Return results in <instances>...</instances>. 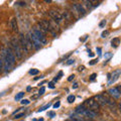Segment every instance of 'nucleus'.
<instances>
[{"mask_svg": "<svg viewBox=\"0 0 121 121\" xmlns=\"http://www.w3.org/2000/svg\"><path fill=\"white\" fill-rule=\"evenodd\" d=\"M10 44H11V48L13 50V54L14 56H16V58L18 60L22 59V56H23V51L21 48V45L19 43V40H18L16 37H12L10 41Z\"/></svg>", "mask_w": 121, "mask_h": 121, "instance_id": "f257e3e1", "label": "nucleus"}, {"mask_svg": "<svg viewBox=\"0 0 121 121\" xmlns=\"http://www.w3.org/2000/svg\"><path fill=\"white\" fill-rule=\"evenodd\" d=\"M0 56H1L2 60H3V69H4V71L5 72L10 71L11 69H12V67H13V64L11 63L9 60V59L6 56V55H5V48H3V50H2V52L0 54Z\"/></svg>", "mask_w": 121, "mask_h": 121, "instance_id": "f03ea898", "label": "nucleus"}, {"mask_svg": "<svg viewBox=\"0 0 121 121\" xmlns=\"http://www.w3.org/2000/svg\"><path fill=\"white\" fill-rule=\"evenodd\" d=\"M32 33L36 36V39L39 40V43L41 44H47L48 43V39H47V37H45V35L41 32L36 26H35V27L32 28Z\"/></svg>", "mask_w": 121, "mask_h": 121, "instance_id": "7ed1b4c3", "label": "nucleus"}, {"mask_svg": "<svg viewBox=\"0 0 121 121\" xmlns=\"http://www.w3.org/2000/svg\"><path fill=\"white\" fill-rule=\"evenodd\" d=\"M48 14L51 15L52 20H55L56 23L60 24V23H62L63 22V17H62V15H60V12L56 11V9H51L50 11H48Z\"/></svg>", "mask_w": 121, "mask_h": 121, "instance_id": "20e7f679", "label": "nucleus"}, {"mask_svg": "<svg viewBox=\"0 0 121 121\" xmlns=\"http://www.w3.org/2000/svg\"><path fill=\"white\" fill-rule=\"evenodd\" d=\"M84 106H87V109H91V110H94V111L99 108V104L95 101L94 98H90V99L86 100L84 103Z\"/></svg>", "mask_w": 121, "mask_h": 121, "instance_id": "39448f33", "label": "nucleus"}, {"mask_svg": "<svg viewBox=\"0 0 121 121\" xmlns=\"http://www.w3.org/2000/svg\"><path fill=\"white\" fill-rule=\"evenodd\" d=\"M28 35H29V36H30V39H31V43H32L33 48H35V50H39V48H41V43H39V40L36 39V36L33 35L32 31L28 32Z\"/></svg>", "mask_w": 121, "mask_h": 121, "instance_id": "423d86ee", "label": "nucleus"}, {"mask_svg": "<svg viewBox=\"0 0 121 121\" xmlns=\"http://www.w3.org/2000/svg\"><path fill=\"white\" fill-rule=\"evenodd\" d=\"M5 55H6V56L9 59V60L11 63L13 64H15V60H16V58H15V56H14V54H13V51L11 50L10 48H5Z\"/></svg>", "mask_w": 121, "mask_h": 121, "instance_id": "0eeeda50", "label": "nucleus"}, {"mask_svg": "<svg viewBox=\"0 0 121 121\" xmlns=\"http://www.w3.org/2000/svg\"><path fill=\"white\" fill-rule=\"evenodd\" d=\"M94 99H95V101L97 102L98 104H99V106H105L107 105V101H106V97L104 96V94L102 95V94H100V95H97L94 97Z\"/></svg>", "mask_w": 121, "mask_h": 121, "instance_id": "6e6552de", "label": "nucleus"}, {"mask_svg": "<svg viewBox=\"0 0 121 121\" xmlns=\"http://www.w3.org/2000/svg\"><path fill=\"white\" fill-rule=\"evenodd\" d=\"M19 43L21 45L22 51H24L25 52H28L27 48H26V37L22 35V33H20V35H19Z\"/></svg>", "mask_w": 121, "mask_h": 121, "instance_id": "1a4fd4ad", "label": "nucleus"}, {"mask_svg": "<svg viewBox=\"0 0 121 121\" xmlns=\"http://www.w3.org/2000/svg\"><path fill=\"white\" fill-rule=\"evenodd\" d=\"M84 116H87L88 118H91V119H94V118H96L97 113H96V111L86 108V110H85V112H84Z\"/></svg>", "mask_w": 121, "mask_h": 121, "instance_id": "9d476101", "label": "nucleus"}, {"mask_svg": "<svg viewBox=\"0 0 121 121\" xmlns=\"http://www.w3.org/2000/svg\"><path fill=\"white\" fill-rule=\"evenodd\" d=\"M108 93L110 94L112 97H114V98H119L120 95H121V93H120V91L118 90V88H111V89H109Z\"/></svg>", "mask_w": 121, "mask_h": 121, "instance_id": "9b49d317", "label": "nucleus"}, {"mask_svg": "<svg viewBox=\"0 0 121 121\" xmlns=\"http://www.w3.org/2000/svg\"><path fill=\"white\" fill-rule=\"evenodd\" d=\"M60 15H62L63 19L65 18V20H67V21H72V19H73V15H72V13L70 12V11L64 10L63 12L60 13Z\"/></svg>", "mask_w": 121, "mask_h": 121, "instance_id": "f8f14e48", "label": "nucleus"}, {"mask_svg": "<svg viewBox=\"0 0 121 121\" xmlns=\"http://www.w3.org/2000/svg\"><path fill=\"white\" fill-rule=\"evenodd\" d=\"M10 26H11V29H12V31H14V32H17L18 31V24H17L16 18H12V19L10 20Z\"/></svg>", "mask_w": 121, "mask_h": 121, "instance_id": "ddd939ff", "label": "nucleus"}, {"mask_svg": "<svg viewBox=\"0 0 121 121\" xmlns=\"http://www.w3.org/2000/svg\"><path fill=\"white\" fill-rule=\"evenodd\" d=\"M75 5H76V7H77L78 12H79V14H80V16L83 17L86 14V10L84 9V7H83L82 4H80V3H75Z\"/></svg>", "mask_w": 121, "mask_h": 121, "instance_id": "4468645a", "label": "nucleus"}, {"mask_svg": "<svg viewBox=\"0 0 121 121\" xmlns=\"http://www.w3.org/2000/svg\"><path fill=\"white\" fill-rule=\"evenodd\" d=\"M119 74H120V71H115L114 73L112 74V79L111 80H109V82H108V84L109 85H111V84H113L117 79H118V77H119Z\"/></svg>", "mask_w": 121, "mask_h": 121, "instance_id": "2eb2a0df", "label": "nucleus"}, {"mask_svg": "<svg viewBox=\"0 0 121 121\" xmlns=\"http://www.w3.org/2000/svg\"><path fill=\"white\" fill-rule=\"evenodd\" d=\"M94 1H83V4H82V6L84 7V9L87 11L88 9H91V8H93L94 7V5L92 4Z\"/></svg>", "mask_w": 121, "mask_h": 121, "instance_id": "dca6fc26", "label": "nucleus"}, {"mask_svg": "<svg viewBox=\"0 0 121 121\" xmlns=\"http://www.w3.org/2000/svg\"><path fill=\"white\" fill-rule=\"evenodd\" d=\"M70 120L71 121H85L84 117H82L81 115H76V114L70 115Z\"/></svg>", "mask_w": 121, "mask_h": 121, "instance_id": "f3484780", "label": "nucleus"}, {"mask_svg": "<svg viewBox=\"0 0 121 121\" xmlns=\"http://www.w3.org/2000/svg\"><path fill=\"white\" fill-rule=\"evenodd\" d=\"M85 110H86V107H85L84 105H81V106H78V107L76 108L75 112L77 113V114H79V115L83 116V115H84V112H85Z\"/></svg>", "mask_w": 121, "mask_h": 121, "instance_id": "a211bd4d", "label": "nucleus"}, {"mask_svg": "<svg viewBox=\"0 0 121 121\" xmlns=\"http://www.w3.org/2000/svg\"><path fill=\"white\" fill-rule=\"evenodd\" d=\"M26 37V48H27V51H31L32 50V48H33V45H32V43H31V39H30V36L27 33V35L25 36Z\"/></svg>", "mask_w": 121, "mask_h": 121, "instance_id": "6ab92c4d", "label": "nucleus"}, {"mask_svg": "<svg viewBox=\"0 0 121 121\" xmlns=\"http://www.w3.org/2000/svg\"><path fill=\"white\" fill-rule=\"evenodd\" d=\"M119 44H120V39H119V37H115V39H113L111 40V45H112V48H117Z\"/></svg>", "mask_w": 121, "mask_h": 121, "instance_id": "aec40b11", "label": "nucleus"}, {"mask_svg": "<svg viewBox=\"0 0 121 121\" xmlns=\"http://www.w3.org/2000/svg\"><path fill=\"white\" fill-rule=\"evenodd\" d=\"M52 106V104L51 103H48V104H47V105H44L43 107H41V108H39V110H37V112H43V111H44V110H47V109H48Z\"/></svg>", "mask_w": 121, "mask_h": 121, "instance_id": "412c9836", "label": "nucleus"}, {"mask_svg": "<svg viewBox=\"0 0 121 121\" xmlns=\"http://www.w3.org/2000/svg\"><path fill=\"white\" fill-rule=\"evenodd\" d=\"M23 96H24V92H19L16 96H15V101H19Z\"/></svg>", "mask_w": 121, "mask_h": 121, "instance_id": "4be33fe9", "label": "nucleus"}, {"mask_svg": "<svg viewBox=\"0 0 121 121\" xmlns=\"http://www.w3.org/2000/svg\"><path fill=\"white\" fill-rule=\"evenodd\" d=\"M39 70H37V69H31V70H30L29 71V75H37V74H39Z\"/></svg>", "mask_w": 121, "mask_h": 121, "instance_id": "5701e85b", "label": "nucleus"}, {"mask_svg": "<svg viewBox=\"0 0 121 121\" xmlns=\"http://www.w3.org/2000/svg\"><path fill=\"white\" fill-rule=\"evenodd\" d=\"M62 77H63V72H62V71H60V72H59V74L56 75V77L54 79V81H55V82H56V81H58L59 79H60Z\"/></svg>", "mask_w": 121, "mask_h": 121, "instance_id": "b1692460", "label": "nucleus"}, {"mask_svg": "<svg viewBox=\"0 0 121 121\" xmlns=\"http://www.w3.org/2000/svg\"><path fill=\"white\" fill-rule=\"evenodd\" d=\"M68 102H69V103H73V102L75 101V96L74 95H70L69 97H68Z\"/></svg>", "mask_w": 121, "mask_h": 121, "instance_id": "393cba45", "label": "nucleus"}, {"mask_svg": "<svg viewBox=\"0 0 121 121\" xmlns=\"http://www.w3.org/2000/svg\"><path fill=\"white\" fill-rule=\"evenodd\" d=\"M15 117L14 118L15 119H19V118H21L22 116H24V112H21V113H19V114H16V115H14Z\"/></svg>", "mask_w": 121, "mask_h": 121, "instance_id": "a878e982", "label": "nucleus"}, {"mask_svg": "<svg viewBox=\"0 0 121 121\" xmlns=\"http://www.w3.org/2000/svg\"><path fill=\"white\" fill-rule=\"evenodd\" d=\"M15 4H17V5H19V6H25L26 5V2H24V1H16Z\"/></svg>", "mask_w": 121, "mask_h": 121, "instance_id": "bb28decb", "label": "nucleus"}, {"mask_svg": "<svg viewBox=\"0 0 121 121\" xmlns=\"http://www.w3.org/2000/svg\"><path fill=\"white\" fill-rule=\"evenodd\" d=\"M48 86V88H50V89H55V88H56V86H55V83H54V82H50Z\"/></svg>", "mask_w": 121, "mask_h": 121, "instance_id": "cd10ccee", "label": "nucleus"}, {"mask_svg": "<svg viewBox=\"0 0 121 121\" xmlns=\"http://www.w3.org/2000/svg\"><path fill=\"white\" fill-rule=\"evenodd\" d=\"M109 35V31L108 30H104L103 32H102V35H101V36L102 37H107V35Z\"/></svg>", "mask_w": 121, "mask_h": 121, "instance_id": "c85d7f7f", "label": "nucleus"}, {"mask_svg": "<svg viewBox=\"0 0 121 121\" xmlns=\"http://www.w3.org/2000/svg\"><path fill=\"white\" fill-rule=\"evenodd\" d=\"M106 23H107V21H106V20L104 19V20H102V21L100 22V23H99V26H100V27H104V26L106 25Z\"/></svg>", "mask_w": 121, "mask_h": 121, "instance_id": "c756f323", "label": "nucleus"}, {"mask_svg": "<svg viewBox=\"0 0 121 121\" xmlns=\"http://www.w3.org/2000/svg\"><path fill=\"white\" fill-rule=\"evenodd\" d=\"M45 92V89H44V87H41V88L39 89V95H43V94Z\"/></svg>", "mask_w": 121, "mask_h": 121, "instance_id": "7c9ffc66", "label": "nucleus"}, {"mask_svg": "<svg viewBox=\"0 0 121 121\" xmlns=\"http://www.w3.org/2000/svg\"><path fill=\"white\" fill-rule=\"evenodd\" d=\"M20 102H21V104H22V105H27V104H29V103H30V101H29V100H27V99L22 100V101H20Z\"/></svg>", "mask_w": 121, "mask_h": 121, "instance_id": "2f4dec72", "label": "nucleus"}, {"mask_svg": "<svg viewBox=\"0 0 121 121\" xmlns=\"http://www.w3.org/2000/svg\"><path fill=\"white\" fill-rule=\"evenodd\" d=\"M2 69H3V60H2V58H1V56H0V73H1Z\"/></svg>", "mask_w": 121, "mask_h": 121, "instance_id": "473e14b6", "label": "nucleus"}, {"mask_svg": "<svg viewBox=\"0 0 121 121\" xmlns=\"http://www.w3.org/2000/svg\"><path fill=\"white\" fill-rule=\"evenodd\" d=\"M48 117H52H52H55V116H56V113H55L54 111H51V112H48Z\"/></svg>", "mask_w": 121, "mask_h": 121, "instance_id": "72a5a7b5", "label": "nucleus"}, {"mask_svg": "<svg viewBox=\"0 0 121 121\" xmlns=\"http://www.w3.org/2000/svg\"><path fill=\"white\" fill-rule=\"evenodd\" d=\"M96 77H97V74H92V75H91V77H90V80L94 81L96 79Z\"/></svg>", "mask_w": 121, "mask_h": 121, "instance_id": "f704fd0d", "label": "nucleus"}, {"mask_svg": "<svg viewBox=\"0 0 121 121\" xmlns=\"http://www.w3.org/2000/svg\"><path fill=\"white\" fill-rule=\"evenodd\" d=\"M72 64H74V60H72V59H70V60H68V62L66 63V65H68V66H70V65H72Z\"/></svg>", "mask_w": 121, "mask_h": 121, "instance_id": "c9c22d12", "label": "nucleus"}, {"mask_svg": "<svg viewBox=\"0 0 121 121\" xmlns=\"http://www.w3.org/2000/svg\"><path fill=\"white\" fill-rule=\"evenodd\" d=\"M60 101H58L56 103H55V104H54V108H55V109L59 108V107H60Z\"/></svg>", "mask_w": 121, "mask_h": 121, "instance_id": "e433bc0d", "label": "nucleus"}, {"mask_svg": "<svg viewBox=\"0 0 121 121\" xmlns=\"http://www.w3.org/2000/svg\"><path fill=\"white\" fill-rule=\"evenodd\" d=\"M97 62H98V60H91V62L89 63V65L93 66V65H95V64H97Z\"/></svg>", "mask_w": 121, "mask_h": 121, "instance_id": "4c0bfd02", "label": "nucleus"}, {"mask_svg": "<svg viewBox=\"0 0 121 121\" xmlns=\"http://www.w3.org/2000/svg\"><path fill=\"white\" fill-rule=\"evenodd\" d=\"M74 78H75V76H74V75H71V76H70V77H69V78H68V81H69V82H71V81H73V80H74Z\"/></svg>", "mask_w": 121, "mask_h": 121, "instance_id": "58836bf2", "label": "nucleus"}, {"mask_svg": "<svg viewBox=\"0 0 121 121\" xmlns=\"http://www.w3.org/2000/svg\"><path fill=\"white\" fill-rule=\"evenodd\" d=\"M84 69H85V67L84 66H81V67H79V72H82V71H84Z\"/></svg>", "mask_w": 121, "mask_h": 121, "instance_id": "ea45409f", "label": "nucleus"}, {"mask_svg": "<svg viewBox=\"0 0 121 121\" xmlns=\"http://www.w3.org/2000/svg\"><path fill=\"white\" fill-rule=\"evenodd\" d=\"M94 56H95V55H94V52H90V51H89V56H91V58H93Z\"/></svg>", "mask_w": 121, "mask_h": 121, "instance_id": "a19ab883", "label": "nucleus"}, {"mask_svg": "<svg viewBox=\"0 0 121 121\" xmlns=\"http://www.w3.org/2000/svg\"><path fill=\"white\" fill-rule=\"evenodd\" d=\"M97 52H98V54H99V56H101V48H97Z\"/></svg>", "mask_w": 121, "mask_h": 121, "instance_id": "79ce46f5", "label": "nucleus"}, {"mask_svg": "<svg viewBox=\"0 0 121 121\" xmlns=\"http://www.w3.org/2000/svg\"><path fill=\"white\" fill-rule=\"evenodd\" d=\"M73 88H74V89H77V88H78V84H77V83H75V84L73 85Z\"/></svg>", "mask_w": 121, "mask_h": 121, "instance_id": "37998d69", "label": "nucleus"}, {"mask_svg": "<svg viewBox=\"0 0 121 121\" xmlns=\"http://www.w3.org/2000/svg\"><path fill=\"white\" fill-rule=\"evenodd\" d=\"M43 76H40V77H36V78H35V80H39V79H43Z\"/></svg>", "mask_w": 121, "mask_h": 121, "instance_id": "c03bdc74", "label": "nucleus"}, {"mask_svg": "<svg viewBox=\"0 0 121 121\" xmlns=\"http://www.w3.org/2000/svg\"><path fill=\"white\" fill-rule=\"evenodd\" d=\"M30 89H31V87H27V89H26V90H27V91H30Z\"/></svg>", "mask_w": 121, "mask_h": 121, "instance_id": "a18cd8bd", "label": "nucleus"}, {"mask_svg": "<svg viewBox=\"0 0 121 121\" xmlns=\"http://www.w3.org/2000/svg\"><path fill=\"white\" fill-rule=\"evenodd\" d=\"M119 108H120V111H121V102L119 103Z\"/></svg>", "mask_w": 121, "mask_h": 121, "instance_id": "49530a36", "label": "nucleus"}, {"mask_svg": "<svg viewBox=\"0 0 121 121\" xmlns=\"http://www.w3.org/2000/svg\"><path fill=\"white\" fill-rule=\"evenodd\" d=\"M3 95H4V92H3V93H1V94H0V97H1V96H3Z\"/></svg>", "mask_w": 121, "mask_h": 121, "instance_id": "de8ad7c7", "label": "nucleus"}, {"mask_svg": "<svg viewBox=\"0 0 121 121\" xmlns=\"http://www.w3.org/2000/svg\"><path fill=\"white\" fill-rule=\"evenodd\" d=\"M39 121H43V118H40V119H39Z\"/></svg>", "mask_w": 121, "mask_h": 121, "instance_id": "09e8293b", "label": "nucleus"}, {"mask_svg": "<svg viewBox=\"0 0 121 121\" xmlns=\"http://www.w3.org/2000/svg\"><path fill=\"white\" fill-rule=\"evenodd\" d=\"M66 121H71V120H70V119H69V120H66Z\"/></svg>", "mask_w": 121, "mask_h": 121, "instance_id": "8fccbe9b", "label": "nucleus"}]
</instances>
